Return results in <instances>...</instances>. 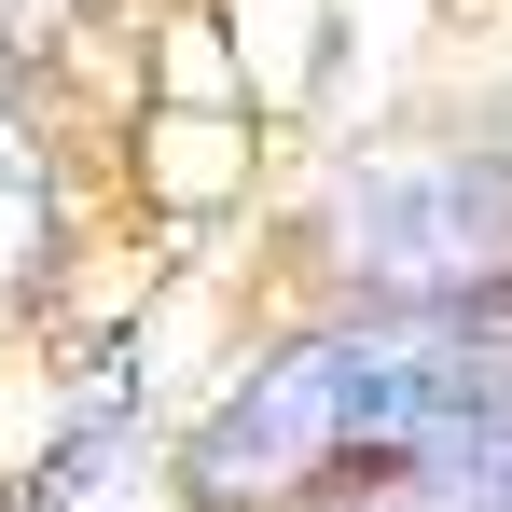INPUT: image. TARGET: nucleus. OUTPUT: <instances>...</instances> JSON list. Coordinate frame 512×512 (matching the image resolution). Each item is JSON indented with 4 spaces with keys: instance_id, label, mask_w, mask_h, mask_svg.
Wrapping results in <instances>:
<instances>
[{
    "instance_id": "obj_1",
    "label": "nucleus",
    "mask_w": 512,
    "mask_h": 512,
    "mask_svg": "<svg viewBox=\"0 0 512 512\" xmlns=\"http://www.w3.org/2000/svg\"><path fill=\"white\" fill-rule=\"evenodd\" d=\"M499 402H512V360L471 333V305H388V319L277 346L194 429L180 485H194V512H277L333 471H416L429 443H457Z\"/></svg>"
},
{
    "instance_id": "obj_2",
    "label": "nucleus",
    "mask_w": 512,
    "mask_h": 512,
    "mask_svg": "<svg viewBox=\"0 0 512 512\" xmlns=\"http://www.w3.org/2000/svg\"><path fill=\"white\" fill-rule=\"evenodd\" d=\"M374 305H499L512 291V153H374L319 208Z\"/></svg>"
},
{
    "instance_id": "obj_3",
    "label": "nucleus",
    "mask_w": 512,
    "mask_h": 512,
    "mask_svg": "<svg viewBox=\"0 0 512 512\" xmlns=\"http://www.w3.org/2000/svg\"><path fill=\"white\" fill-rule=\"evenodd\" d=\"M56 263V153L28 125V97L0 84V291H28Z\"/></svg>"
},
{
    "instance_id": "obj_4",
    "label": "nucleus",
    "mask_w": 512,
    "mask_h": 512,
    "mask_svg": "<svg viewBox=\"0 0 512 512\" xmlns=\"http://www.w3.org/2000/svg\"><path fill=\"white\" fill-rule=\"evenodd\" d=\"M70 14H84V0H0V42H14V56H42Z\"/></svg>"
},
{
    "instance_id": "obj_5",
    "label": "nucleus",
    "mask_w": 512,
    "mask_h": 512,
    "mask_svg": "<svg viewBox=\"0 0 512 512\" xmlns=\"http://www.w3.org/2000/svg\"><path fill=\"white\" fill-rule=\"evenodd\" d=\"M402 512H457V499H402Z\"/></svg>"
},
{
    "instance_id": "obj_6",
    "label": "nucleus",
    "mask_w": 512,
    "mask_h": 512,
    "mask_svg": "<svg viewBox=\"0 0 512 512\" xmlns=\"http://www.w3.org/2000/svg\"><path fill=\"white\" fill-rule=\"evenodd\" d=\"M499 153H512V111H499Z\"/></svg>"
}]
</instances>
